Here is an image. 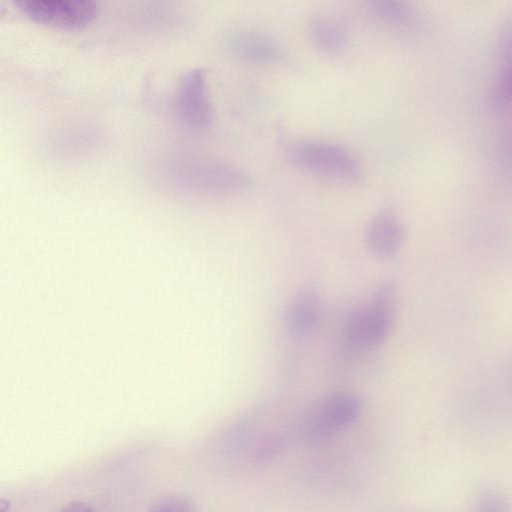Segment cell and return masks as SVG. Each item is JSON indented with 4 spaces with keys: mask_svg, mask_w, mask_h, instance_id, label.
<instances>
[{
    "mask_svg": "<svg viewBox=\"0 0 512 512\" xmlns=\"http://www.w3.org/2000/svg\"><path fill=\"white\" fill-rule=\"evenodd\" d=\"M163 172L176 187L204 194L237 195L254 184L251 174L242 167L201 157H172L164 163Z\"/></svg>",
    "mask_w": 512,
    "mask_h": 512,
    "instance_id": "cell-1",
    "label": "cell"
},
{
    "mask_svg": "<svg viewBox=\"0 0 512 512\" xmlns=\"http://www.w3.org/2000/svg\"><path fill=\"white\" fill-rule=\"evenodd\" d=\"M291 163L302 171L342 183L358 182L363 176L359 158L343 145L326 140H304L289 152Z\"/></svg>",
    "mask_w": 512,
    "mask_h": 512,
    "instance_id": "cell-2",
    "label": "cell"
},
{
    "mask_svg": "<svg viewBox=\"0 0 512 512\" xmlns=\"http://www.w3.org/2000/svg\"><path fill=\"white\" fill-rule=\"evenodd\" d=\"M395 306V286L386 282L379 286L368 304L348 318L344 330L348 345L356 350H366L385 341L394 325Z\"/></svg>",
    "mask_w": 512,
    "mask_h": 512,
    "instance_id": "cell-3",
    "label": "cell"
},
{
    "mask_svg": "<svg viewBox=\"0 0 512 512\" xmlns=\"http://www.w3.org/2000/svg\"><path fill=\"white\" fill-rule=\"evenodd\" d=\"M171 104L174 117L185 128L201 131L209 127L213 108L206 72L200 68L185 72L177 82Z\"/></svg>",
    "mask_w": 512,
    "mask_h": 512,
    "instance_id": "cell-4",
    "label": "cell"
},
{
    "mask_svg": "<svg viewBox=\"0 0 512 512\" xmlns=\"http://www.w3.org/2000/svg\"><path fill=\"white\" fill-rule=\"evenodd\" d=\"M359 411L360 402L355 395L349 392L334 393L311 411L305 420L303 433L313 441L328 438L350 425Z\"/></svg>",
    "mask_w": 512,
    "mask_h": 512,
    "instance_id": "cell-5",
    "label": "cell"
},
{
    "mask_svg": "<svg viewBox=\"0 0 512 512\" xmlns=\"http://www.w3.org/2000/svg\"><path fill=\"white\" fill-rule=\"evenodd\" d=\"M14 4L29 18L62 28L84 26L98 11L92 0H17Z\"/></svg>",
    "mask_w": 512,
    "mask_h": 512,
    "instance_id": "cell-6",
    "label": "cell"
},
{
    "mask_svg": "<svg viewBox=\"0 0 512 512\" xmlns=\"http://www.w3.org/2000/svg\"><path fill=\"white\" fill-rule=\"evenodd\" d=\"M227 46L234 56L253 64H276L285 57L284 48L279 41L255 30L242 29L231 33Z\"/></svg>",
    "mask_w": 512,
    "mask_h": 512,
    "instance_id": "cell-7",
    "label": "cell"
},
{
    "mask_svg": "<svg viewBox=\"0 0 512 512\" xmlns=\"http://www.w3.org/2000/svg\"><path fill=\"white\" fill-rule=\"evenodd\" d=\"M366 11L375 22L397 32H417L424 25V17L421 10L409 1H369L366 4Z\"/></svg>",
    "mask_w": 512,
    "mask_h": 512,
    "instance_id": "cell-8",
    "label": "cell"
},
{
    "mask_svg": "<svg viewBox=\"0 0 512 512\" xmlns=\"http://www.w3.org/2000/svg\"><path fill=\"white\" fill-rule=\"evenodd\" d=\"M370 250L379 257L394 256L404 242V227L396 212L383 208L370 221L366 231Z\"/></svg>",
    "mask_w": 512,
    "mask_h": 512,
    "instance_id": "cell-9",
    "label": "cell"
},
{
    "mask_svg": "<svg viewBox=\"0 0 512 512\" xmlns=\"http://www.w3.org/2000/svg\"><path fill=\"white\" fill-rule=\"evenodd\" d=\"M321 314V301L318 292L312 287L301 288L288 306L285 325L288 334L294 339L309 336L317 326Z\"/></svg>",
    "mask_w": 512,
    "mask_h": 512,
    "instance_id": "cell-10",
    "label": "cell"
},
{
    "mask_svg": "<svg viewBox=\"0 0 512 512\" xmlns=\"http://www.w3.org/2000/svg\"><path fill=\"white\" fill-rule=\"evenodd\" d=\"M499 68L493 87V100L499 108L512 106V17H506L497 36Z\"/></svg>",
    "mask_w": 512,
    "mask_h": 512,
    "instance_id": "cell-11",
    "label": "cell"
},
{
    "mask_svg": "<svg viewBox=\"0 0 512 512\" xmlns=\"http://www.w3.org/2000/svg\"><path fill=\"white\" fill-rule=\"evenodd\" d=\"M312 45L329 56L342 54L347 48V34L340 23L328 17H317L308 26Z\"/></svg>",
    "mask_w": 512,
    "mask_h": 512,
    "instance_id": "cell-12",
    "label": "cell"
},
{
    "mask_svg": "<svg viewBox=\"0 0 512 512\" xmlns=\"http://www.w3.org/2000/svg\"><path fill=\"white\" fill-rule=\"evenodd\" d=\"M100 135L91 126H73L57 132L50 140L53 153L64 157L79 156L98 144Z\"/></svg>",
    "mask_w": 512,
    "mask_h": 512,
    "instance_id": "cell-13",
    "label": "cell"
},
{
    "mask_svg": "<svg viewBox=\"0 0 512 512\" xmlns=\"http://www.w3.org/2000/svg\"><path fill=\"white\" fill-rule=\"evenodd\" d=\"M471 512H512V506L498 492L486 490L476 497Z\"/></svg>",
    "mask_w": 512,
    "mask_h": 512,
    "instance_id": "cell-14",
    "label": "cell"
},
{
    "mask_svg": "<svg viewBox=\"0 0 512 512\" xmlns=\"http://www.w3.org/2000/svg\"><path fill=\"white\" fill-rule=\"evenodd\" d=\"M148 512H196V509L187 496L169 495L155 501Z\"/></svg>",
    "mask_w": 512,
    "mask_h": 512,
    "instance_id": "cell-15",
    "label": "cell"
},
{
    "mask_svg": "<svg viewBox=\"0 0 512 512\" xmlns=\"http://www.w3.org/2000/svg\"><path fill=\"white\" fill-rule=\"evenodd\" d=\"M60 512H93V510L85 503L72 502L63 507Z\"/></svg>",
    "mask_w": 512,
    "mask_h": 512,
    "instance_id": "cell-16",
    "label": "cell"
},
{
    "mask_svg": "<svg viewBox=\"0 0 512 512\" xmlns=\"http://www.w3.org/2000/svg\"><path fill=\"white\" fill-rule=\"evenodd\" d=\"M507 151L503 152L505 161H507L508 167L512 169V135L507 140ZM503 158V159H504Z\"/></svg>",
    "mask_w": 512,
    "mask_h": 512,
    "instance_id": "cell-17",
    "label": "cell"
}]
</instances>
